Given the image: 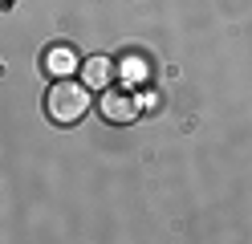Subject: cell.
<instances>
[{
  "label": "cell",
  "mask_w": 252,
  "mask_h": 244,
  "mask_svg": "<svg viewBox=\"0 0 252 244\" xmlns=\"http://www.w3.org/2000/svg\"><path fill=\"white\" fill-rule=\"evenodd\" d=\"M90 110V86L86 81H73V77H53L49 94H45V114L57 122V126H73L82 122Z\"/></svg>",
  "instance_id": "6da1fadb"
},
{
  "label": "cell",
  "mask_w": 252,
  "mask_h": 244,
  "mask_svg": "<svg viewBox=\"0 0 252 244\" xmlns=\"http://www.w3.org/2000/svg\"><path fill=\"white\" fill-rule=\"evenodd\" d=\"M98 114H102L106 122H114V126H126V122H134L143 110H138V98H134L130 90H126V86H122V90H102Z\"/></svg>",
  "instance_id": "7a4b0ae2"
},
{
  "label": "cell",
  "mask_w": 252,
  "mask_h": 244,
  "mask_svg": "<svg viewBox=\"0 0 252 244\" xmlns=\"http://www.w3.org/2000/svg\"><path fill=\"white\" fill-rule=\"evenodd\" d=\"M41 65H45V73H53V77H69V73H77V53H73V45H49L45 49V57H41Z\"/></svg>",
  "instance_id": "3957f363"
},
{
  "label": "cell",
  "mask_w": 252,
  "mask_h": 244,
  "mask_svg": "<svg viewBox=\"0 0 252 244\" xmlns=\"http://www.w3.org/2000/svg\"><path fill=\"white\" fill-rule=\"evenodd\" d=\"M77 73H82V81L90 90H110V81H114V61L94 53V57H86L82 65H77Z\"/></svg>",
  "instance_id": "277c9868"
},
{
  "label": "cell",
  "mask_w": 252,
  "mask_h": 244,
  "mask_svg": "<svg viewBox=\"0 0 252 244\" xmlns=\"http://www.w3.org/2000/svg\"><path fill=\"white\" fill-rule=\"evenodd\" d=\"M118 77H122L130 90H134V86H147V81H151V57H147V53H122Z\"/></svg>",
  "instance_id": "5b68a950"
},
{
  "label": "cell",
  "mask_w": 252,
  "mask_h": 244,
  "mask_svg": "<svg viewBox=\"0 0 252 244\" xmlns=\"http://www.w3.org/2000/svg\"><path fill=\"white\" fill-rule=\"evenodd\" d=\"M138 98V110L143 114H151V110H159V94H151V90H143V94H134Z\"/></svg>",
  "instance_id": "8992f818"
}]
</instances>
